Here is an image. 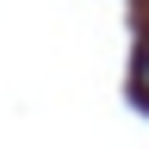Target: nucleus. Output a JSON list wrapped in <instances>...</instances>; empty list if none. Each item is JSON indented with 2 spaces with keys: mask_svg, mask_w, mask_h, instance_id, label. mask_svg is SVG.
<instances>
[{
  "mask_svg": "<svg viewBox=\"0 0 149 149\" xmlns=\"http://www.w3.org/2000/svg\"><path fill=\"white\" fill-rule=\"evenodd\" d=\"M137 100H149V37H143V56H137Z\"/></svg>",
  "mask_w": 149,
  "mask_h": 149,
  "instance_id": "obj_1",
  "label": "nucleus"
}]
</instances>
